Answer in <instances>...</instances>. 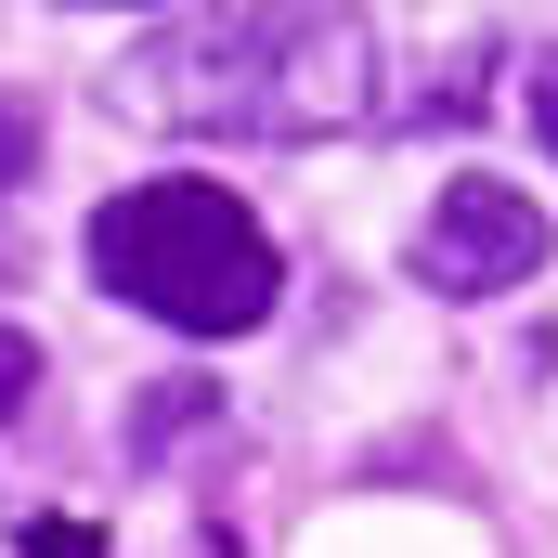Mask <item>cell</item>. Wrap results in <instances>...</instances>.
<instances>
[{
  "label": "cell",
  "instance_id": "cell-4",
  "mask_svg": "<svg viewBox=\"0 0 558 558\" xmlns=\"http://www.w3.org/2000/svg\"><path fill=\"white\" fill-rule=\"evenodd\" d=\"M26 390H39V338H26V325H0V416H13Z\"/></svg>",
  "mask_w": 558,
  "mask_h": 558
},
{
  "label": "cell",
  "instance_id": "cell-3",
  "mask_svg": "<svg viewBox=\"0 0 558 558\" xmlns=\"http://www.w3.org/2000/svg\"><path fill=\"white\" fill-rule=\"evenodd\" d=\"M416 286L428 299H507V286H533L546 274V208L520 195V182H441L428 195V221H416Z\"/></svg>",
  "mask_w": 558,
  "mask_h": 558
},
{
  "label": "cell",
  "instance_id": "cell-1",
  "mask_svg": "<svg viewBox=\"0 0 558 558\" xmlns=\"http://www.w3.org/2000/svg\"><path fill=\"white\" fill-rule=\"evenodd\" d=\"M118 118L182 143H338L377 118V26L351 0H208L118 65Z\"/></svg>",
  "mask_w": 558,
  "mask_h": 558
},
{
  "label": "cell",
  "instance_id": "cell-6",
  "mask_svg": "<svg viewBox=\"0 0 558 558\" xmlns=\"http://www.w3.org/2000/svg\"><path fill=\"white\" fill-rule=\"evenodd\" d=\"M520 105H533V143H546V156H558V52H546V65H533V92H520Z\"/></svg>",
  "mask_w": 558,
  "mask_h": 558
},
{
  "label": "cell",
  "instance_id": "cell-2",
  "mask_svg": "<svg viewBox=\"0 0 558 558\" xmlns=\"http://www.w3.org/2000/svg\"><path fill=\"white\" fill-rule=\"evenodd\" d=\"M92 274H105V299L156 312L169 338H247L286 299V260L260 234V208L221 195V182H131V195H105L92 208Z\"/></svg>",
  "mask_w": 558,
  "mask_h": 558
},
{
  "label": "cell",
  "instance_id": "cell-5",
  "mask_svg": "<svg viewBox=\"0 0 558 558\" xmlns=\"http://www.w3.org/2000/svg\"><path fill=\"white\" fill-rule=\"evenodd\" d=\"M26 156H39V118H26V105H13V92H0V195H13V182H26Z\"/></svg>",
  "mask_w": 558,
  "mask_h": 558
}]
</instances>
